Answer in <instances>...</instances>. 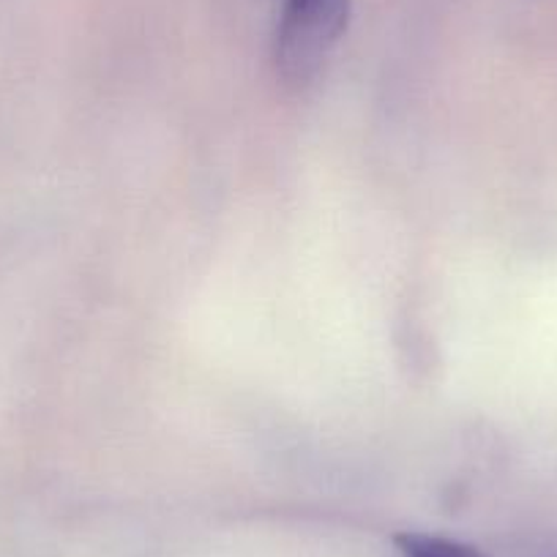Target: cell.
<instances>
[{"label": "cell", "instance_id": "cell-1", "mask_svg": "<svg viewBox=\"0 0 557 557\" xmlns=\"http://www.w3.org/2000/svg\"><path fill=\"white\" fill-rule=\"evenodd\" d=\"M352 0H285L276 28V66L304 85L325 66L350 23Z\"/></svg>", "mask_w": 557, "mask_h": 557}, {"label": "cell", "instance_id": "cell-2", "mask_svg": "<svg viewBox=\"0 0 557 557\" xmlns=\"http://www.w3.org/2000/svg\"><path fill=\"white\" fill-rule=\"evenodd\" d=\"M394 546L399 557H486L484 552L465 541L435 533H416V530L394 535Z\"/></svg>", "mask_w": 557, "mask_h": 557}]
</instances>
